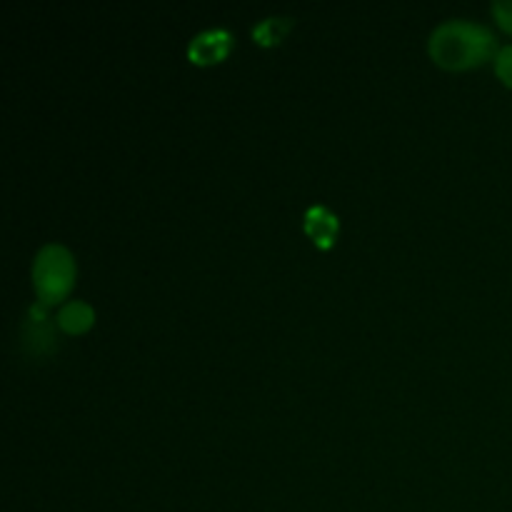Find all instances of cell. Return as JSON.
Segmentation results:
<instances>
[{"label": "cell", "instance_id": "8992f818", "mask_svg": "<svg viewBox=\"0 0 512 512\" xmlns=\"http://www.w3.org/2000/svg\"><path fill=\"white\" fill-rule=\"evenodd\" d=\"M290 28H293V20L278 18V15H275V18H265L255 25L253 38L255 43L263 45V48H273V45L283 43L285 35L290 33Z\"/></svg>", "mask_w": 512, "mask_h": 512}, {"label": "cell", "instance_id": "7a4b0ae2", "mask_svg": "<svg viewBox=\"0 0 512 512\" xmlns=\"http://www.w3.org/2000/svg\"><path fill=\"white\" fill-rule=\"evenodd\" d=\"M75 275H78L75 258L65 245H43L33 260V290L38 303L53 308L68 300L75 288Z\"/></svg>", "mask_w": 512, "mask_h": 512}, {"label": "cell", "instance_id": "ba28073f", "mask_svg": "<svg viewBox=\"0 0 512 512\" xmlns=\"http://www.w3.org/2000/svg\"><path fill=\"white\" fill-rule=\"evenodd\" d=\"M493 15L505 33H512V0H495Z\"/></svg>", "mask_w": 512, "mask_h": 512}, {"label": "cell", "instance_id": "277c9868", "mask_svg": "<svg viewBox=\"0 0 512 512\" xmlns=\"http://www.w3.org/2000/svg\"><path fill=\"white\" fill-rule=\"evenodd\" d=\"M338 228V218H335L328 208H323V205H313V208L305 213V233L313 238V243L318 245V248L328 250L330 245H333L335 235H338Z\"/></svg>", "mask_w": 512, "mask_h": 512}, {"label": "cell", "instance_id": "6da1fadb", "mask_svg": "<svg viewBox=\"0 0 512 512\" xmlns=\"http://www.w3.org/2000/svg\"><path fill=\"white\" fill-rule=\"evenodd\" d=\"M428 53L445 70H470L495 60L498 40L493 30L475 20L453 18L440 23L428 40Z\"/></svg>", "mask_w": 512, "mask_h": 512}, {"label": "cell", "instance_id": "52a82bcc", "mask_svg": "<svg viewBox=\"0 0 512 512\" xmlns=\"http://www.w3.org/2000/svg\"><path fill=\"white\" fill-rule=\"evenodd\" d=\"M495 73H498V78L508 88H512V45H505V48L498 50V55H495Z\"/></svg>", "mask_w": 512, "mask_h": 512}, {"label": "cell", "instance_id": "3957f363", "mask_svg": "<svg viewBox=\"0 0 512 512\" xmlns=\"http://www.w3.org/2000/svg\"><path fill=\"white\" fill-rule=\"evenodd\" d=\"M188 60L200 68H208V65H218L233 53V33L225 28H210L203 33L195 35L188 43Z\"/></svg>", "mask_w": 512, "mask_h": 512}, {"label": "cell", "instance_id": "5b68a950", "mask_svg": "<svg viewBox=\"0 0 512 512\" xmlns=\"http://www.w3.org/2000/svg\"><path fill=\"white\" fill-rule=\"evenodd\" d=\"M55 323L65 335H83L93 328L95 310L83 300H68V303L60 305Z\"/></svg>", "mask_w": 512, "mask_h": 512}]
</instances>
